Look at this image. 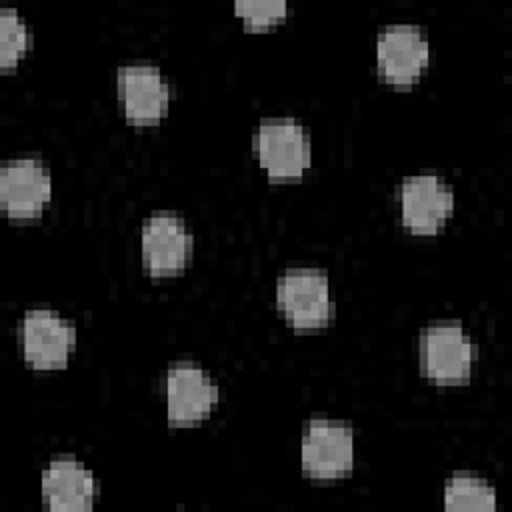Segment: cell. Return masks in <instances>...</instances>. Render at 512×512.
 I'll use <instances>...</instances> for the list:
<instances>
[{"label":"cell","instance_id":"cell-15","mask_svg":"<svg viewBox=\"0 0 512 512\" xmlns=\"http://www.w3.org/2000/svg\"><path fill=\"white\" fill-rule=\"evenodd\" d=\"M234 8L248 24L264 26L280 20L286 14L288 4L284 0H236Z\"/></svg>","mask_w":512,"mask_h":512},{"label":"cell","instance_id":"cell-2","mask_svg":"<svg viewBox=\"0 0 512 512\" xmlns=\"http://www.w3.org/2000/svg\"><path fill=\"white\" fill-rule=\"evenodd\" d=\"M254 148L260 164L276 180L296 178L310 166V136L294 118L260 122Z\"/></svg>","mask_w":512,"mask_h":512},{"label":"cell","instance_id":"cell-8","mask_svg":"<svg viewBox=\"0 0 512 512\" xmlns=\"http://www.w3.org/2000/svg\"><path fill=\"white\" fill-rule=\"evenodd\" d=\"M216 382L196 364L178 362L166 374V406L170 424H194L218 404Z\"/></svg>","mask_w":512,"mask_h":512},{"label":"cell","instance_id":"cell-6","mask_svg":"<svg viewBox=\"0 0 512 512\" xmlns=\"http://www.w3.org/2000/svg\"><path fill=\"white\" fill-rule=\"evenodd\" d=\"M376 58L384 78L394 84H410L428 64V38L420 26L390 24L378 34Z\"/></svg>","mask_w":512,"mask_h":512},{"label":"cell","instance_id":"cell-1","mask_svg":"<svg viewBox=\"0 0 512 512\" xmlns=\"http://www.w3.org/2000/svg\"><path fill=\"white\" fill-rule=\"evenodd\" d=\"M476 348L460 322L430 324L420 334V366L438 384L466 380L472 372Z\"/></svg>","mask_w":512,"mask_h":512},{"label":"cell","instance_id":"cell-12","mask_svg":"<svg viewBox=\"0 0 512 512\" xmlns=\"http://www.w3.org/2000/svg\"><path fill=\"white\" fill-rule=\"evenodd\" d=\"M94 496V476L74 458H56L42 472V498L50 510H84Z\"/></svg>","mask_w":512,"mask_h":512},{"label":"cell","instance_id":"cell-13","mask_svg":"<svg viewBox=\"0 0 512 512\" xmlns=\"http://www.w3.org/2000/svg\"><path fill=\"white\" fill-rule=\"evenodd\" d=\"M444 506L450 510H494L496 492L476 476L456 474L444 486Z\"/></svg>","mask_w":512,"mask_h":512},{"label":"cell","instance_id":"cell-5","mask_svg":"<svg viewBox=\"0 0 512 512\" xmlns=\"http://www.w3.org/2000/svg\"><path fill=\"white\" fill-rule=\"evenodd\" d=\"M24 358L38 370L64 364L76 344V328L58 312L48 308L28 310L20 324Z\"/></svg>","mask_w":512,"mask_h":512},{"label":"cell","instance_id":"cell-11","mask_svg":"<svg viewBox=\"0 0 512 512\" xmlns=\"http://www.w3.org/2000/svg\"><path fill=\"white\" fill-rule=\"evenodd\" d=\"M192 252V234L182 218L154 214L142 226V260L150 274L166 276L186 266Z\"/></svg>","mask_w":512,"mask_h":512},{"label":"cell","instance_id":"cell-10","mask_svg":"<svg viewBox=\"0 0 512 512\" xmlns=\"http://www.w3.org/2000/svg\"><path fill=\"white\" fill-rule=\"evenodd\" d=\"M118 98L134 124L160 120L170 102V86L156 66L126 64L116 72Z\"/></svg>","mask_w":512,"mask_h":512},{"label":"cell","instance_id":"cell-3","mask_svg":"<svg viewBox=\"0 0 512 512\" xmlns=\"http://www.w3.org/2000/svg\"><path fill=\"white\" fill-rule=\"evenodd\" d=\"M276 304L296 328L324 326L332 316L328 278L314 268H294L276 282Z\"/></svg>","mask_w":512,"mask_h":512},{"label":"cell","instance_id":"cell-4","mask_svg":"<svg viewBox=\"0 0 512 512\" xmlns=\"http://www.w3.org/2000/svg\"><path fill=\"white\" fill-rule=\"evenodd\" d=\"M354 466V434L348 426L324 418L308 422L302 436V468L310 478L336 480Z\"/></svg>","mask_w":512,"mask_h":512},{"label":"cell","instance_id":"cell-14","mask_svg":"<svg viewBox=\"0 0 512 512\" xmlns=\"http://www.w3.org/2000/svg\"><path fill=\"white\" fill-rule=\"evenodd\" d=\"M30 32L14 8L0 10V66L10 68L28 50Z\"/></svg>","mask_w":512,"mask_h":512},{"label":"cell","instance_id":"cell-7","mask_svg":"<svg viewBox=\"0 0 512 512\" xmlns=\"http://www.w3.org/2000/svg\"><path fill=\"white\" fill-rule=\"evenodd\" d=\"M404 224L416 234H432L452 214L454 192L436 174L406 178L398 188Z\"/></svg>","mask_w":512,"mask_h":512},{"label":"cell","instance_id":"cell-9","mask_svg":"<svg viewBox=\"0 0 512 512\" xmlns=\"http://www.w3.org/2000/svg\"><path fill=\"white\" fill-rule=\"evenodd\" d=\"M50 192V170L36 158H16L0 168V202L14 218L40 214Z\"/></svg>","mask_w":512,"mask_h":512}]
</instances>
